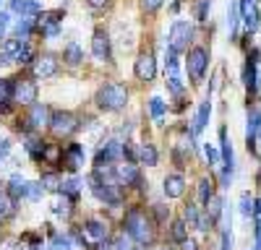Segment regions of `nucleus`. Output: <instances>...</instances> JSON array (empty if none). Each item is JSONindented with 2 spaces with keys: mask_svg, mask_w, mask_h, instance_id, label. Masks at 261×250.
<instances>
[{
  "mask_svg": "<svg viewBox=\"0 0 261 250\" xmlns=\"http://www.w3.org/2000/svg\"><path fill=\"white\" fill-rule=\"evenodd\" d=\"M167 91H170L172 97H180V94H183V81H180L178 76H170V78H167Z\"/></svg>",
  "mask_w": 261,
  "mask_h": 250,
  "instance_id": "nucleus-41",
  "label": "nucleus"
},
{
  "mask_svg": "<svg viewBox=\"0 0 261 250\" xmlns=\"http://www.w3.org/2000/svg\"><path fill=\"white\" fill-rule=\"evenodd\" d=\"M79 185H81V182H79L76 177L63 180V182H60V193L68 198V201H76V198H79Z\"/></svg>",
  "mask_w": 261,
  "mask_h": 250,
  "instance_id": "nucleus-30",
  "label": "nucleus"
},
{
  "mask_svg": "<svg viewBox=\"0 0 261 250\" xmlns=\"http://www.w3.org/2000/svg\"><path fill=\"white\" fill-rule=\"evenodd\" d=\"M212 198H214V182L212 180H201L199 182V203L206 206Z\"/></svg>",
  "mask_w": 261,
  "mask_h": 250,
  "instance_id": "nucleus-33",
  "label": "nucleus"
},
{
  "mask_svg": "<svg viewBox=\"0 0 261 250\" xmlns=\"http://www.w3.org/2000/svg\"><path fill=\"white\" fill-rule=\"evenodd\" d=\"M27 180L21 177V175H13L11 177V182H8V196L16 201V198H27Z\"/></svg>",
  "mask_w": 261,
  "mask_h": 250,
  "instance_id": "nucleus-27",
  "label": "nucleus"
},
{
  "mask_svg": "<svg viewBox=\"0 0 261 250\" xmlns=\"http://www.w3.org/2000/svg\"><path fill=\"white\" fill-rule=\"evenodd\" d=\"M204 159L209 162V167H214L217 162H220V151H217L212 143H204Z\"/></svg>",
  "mask_w": 261,
  "mask_h": 250,
  "instance_id": "nucleus-42",
  "label": "nucleus"
},
{
  "mask_svg": "<svg viewBox=\"0 0 261 250\" xmlns=\"http://www.w3.org/2000/svg\"><path fill=\"white\" fill-rule=\"evenodd\" d=\"M13 211H16V201L8 196V191H3V188H0V219L11 216Z\"/></svg>",
  "mask_w": 261,
  "mask_h": 250,
  "instance_id": "nucleus-29",
  "label": "nucleus"
},
{
  "mask_svg": "<svg viewBox=\"0 0 261 250\" xmlns=\"http://www.w3.org/2000/svg\"><path fill=\"white\" fill-rule=\"evenodd\" d=\"M160 6H162V0H141V8H144L146 13H154Z\"/></svg>",
  "mask_w": 261,
  "mask_h": 250,
  "instance_id": "nucleus-46",
  "label": "nucleus"
},
{
  "mask_svg": "<svg viewBox=\"0 0 261 250\" xmlns=\"http://www.w3.org/2000/svg\"><path fill=\"white\" fill-rule=\"evenodd\" d=\"M8 21H11V16H8L6 11H0V37L8 32Z\"/></svg>",
  "mask_w": 261,
  "mask_h": 250,
  "instance_id": "nucleus-48",
  "label": "nucleus"
},
{
  "mask_svg": "<svg viewBox=\"0 0 261 250\" xmlns=\"http://www.w3.org/2000/svg\"><path fill=\"white\" fill-rule=\"evenodd\" d=\"M68 206H71V201H68V198L58 201V203H55V214H63V216H68V211H71Z\"/></svg>",
  "mask_w": 261,
  "mask_h": 250,
  "instance_id": "nucleus-45",
  "label": "nucleus"
},
{
  "mask_svg": "<svg viewBox=\"0 0 261 250\" xmlns=\"http://www.w3.org/2000/svg\"><path fill=\"white\" fill-rule=\"evenodd\" d=\"M105 240H107V227L99 219H86L84 227L79 229V242L89 250H97L99 245H105Z\"/></svg>",
  "mask_w": 261,
  "mask_h": 250,
  "instance_id": "nucleus-3",
  "label": "nucleus"
},
{
  "mask_svg": "<svg viewBox=\"0 0 261 250\" xmlns=\"http://www.w3.org/2000/svg\"><path fill=\"white\" fill-rule=\"evenodd\" d=\"M123 229H125V235L134 240V242H139V245H149L151 240H154L151 222H149V216L141 211V208H130V211L125 214Z\"/></svg>",
  "mask_w": 261,
  "mask_h": 250,
  "instance_id": "nucleus-1",
  "label": "nucleus"
},
{
  "mask_svg": "<svg viewBox=\"0 0 261 250\" xmlns=\"http://www.w3.org/2000/svg\"><path fill=\"white\" fill-rule=\"evenodd\" d=\"M204 211H206V216H209V219L217 224V219L222 216V198H217V196H214V198L206 203V208H204Z\"/></svg>",
  "mask_w": 261,
  "mask_h": 250,
  "instance_id": "nucleus-34",
  "label": "nucleus"
},
{
  "mask_svg": "<svg viewBox=\"0 0 261 250\" xmlns=\"http://www.w3.org/2000/svg\"><path fill=\"white\" fill-rule=\"evenodd\" d=\"M209 115H212V102L209 97L199 104V112H196V122H193V133H201L206 125H209Z\"/></svg>",
  "mask_w": 261,
  "mask_h": 250,
  "instance_id": "nucleus-23",
  "label": "nucleus"
},
{
  "mask_svg": "<svg viewBox=\"0 0 261 250\" xmlns=\"http://www.w3.org/2000/svg\"><path fill=\"white\" fill-rule=\"evenodd\" d=\"M42 162H47L50 167H58V164L63 162V146L45 143V151H42Z\"/></svg>",
  "mask_w": 261,
  "mask_h": 250,
  "instance_id": "nucleus-26",
  "label": "nucleus"
},
{
  "mask_svg": "<svg viewBox=\"0 0 261 250\" xmlns=\"http://www.w3.org/2000/svg\"><path fill=\"white\" fill-rule=\"evenodd\" d=\"M6 157H8V141L0 143V159H6Z\"/></svg>",
  "mask_w": 261,
  "mask_h": 250,
  "instance_id": "nucleus-51",
  "label": "nucleus"
},
{
  "mask_svg": "<svg viewBox=\"0 0 261 250\" xmlns=\"http://www.w3.org/2000/svg\"><path fill=\"white\" fill-rule=\"evenodd\" d=\"M13 102V81L0 78V115H6Z\"/></svg>",
  "mask_w": 261,
  "mask_h": 250,
  "instance_id": "nucleus-25",
  "label": "nucleus"
},
{
  "mask_svg": "<svg viewBox=\"0 0 261 250\" xmlns=\"http://www.w3.org/2000/svg\"><path fill=\"white\" fill-rule=\"evenodd\" d=\"M79 128H81V125H79V117L73 112H63L60 110V112H53V117H50V131L55 136H60V138L73 136Z\"/></svg>",
  "mask_w": 261,
  "mask_h": 250,
  "instance_id": "nucleus-5",
  "label": "nucleus"
},
{
  "mask_svg": "<svg viewBox=\"0 0 261 250\" xmlns=\"http://www.w3.org/2000/svg\"><path fill=\"white\" fill-rule=\"evenodd\" d=\"M50 117L53 112L47 104H32L24 125H27V131H42V128H50Z\"/></svg>",
  "mask_w": 261,
  "mask_h": 250,
  "instance_id": "nucleus-9",
  "label": "nucleus"
},
{
  "mask_svg": "<svg viewBox=\"0 0 261 250\" xmlns=\"http://www.w3.org/2000/svg\"><path fill=\"white\" fill-rule=\"evenodd\" d=\"M97 104L107 112H120L128 104V89L123 83H105V86L97 91Z\"/></svg>",
  "mask_w": 261,
  "mask_h": 250,
  "instance_id": "nucleus-2",
  "label": "nucleus"
},
{
  "mask_svg": "<svg viewBox=\"0 0 261 250\" xmlns=\"http://www.w3.org/2000/svg\"><path fill=\"white\" fill-rule=\"evenodd\" d=\"M256 66H258V52L253 50L248 55V60H246V68H243V81H246L248 91H256L258 89V71H256Z\"/></svg>",
  "mask_w": 261,
  "mask_h": 250,
  "instance_id": "nucleus-16",
  "label": "nucleus"
},
{
  "mask_svg": "<svg viewBox=\"0 0 261 250\" xmlns=\"http://www.w3.org/2000/svg\"><path fill=\"white\" fill-rule=\"evenodd\" d=\"M162 250H170V247H162Z\"/></svg>",
  "mask_w": 261,
  "mask_h": 250,
  "instance_id": "nucleus-57",
  "label": "nucleus"
},
{
  "mask_svg": "<svg viewBox=\"0 0 261 250\" xmlns=\"http://www.w3.org/2000/svg\"><path fill=\"white\" fill-rule=\"evenodd\" d=\"M165 66H167V73H170V76H178V68H180L178 52H172L170 47H167V52H165Z\"/></svg>",
  "mask_w": 261,
  "mask_h": 250,
  "instance_id": "nucleus-36",
  "label": "nucleus"
},
{
  "mask_svg": "<svg viewBox=\"0 0 261 250\" xmlns=\"http://www.w3.org/2000/svg\"><path fill=\"white\" fill-rule=\"evenodd\" d=\"M92 193L107 206H120V201H123L118 182H97V180H92Z\"/></svg>",
  "mask_w": 261,
  "mask_h": 250,
  "instance_id": "nucleus-11",
  "label": "nucleus"
},
{
  "mask_svg": "<svg viewBox=\"0 0 261 250\" xmlns=\"http://www.w3.org/2000/svg\"><path fill=\"white\" fill-rule=\"evenodd\" d=\"M220 141H222V162H225V167H222V182L230 185V180L235 175V157H232V143L227 141V131L225 128L220 131Z\"/></svg>",
  "mask_w": 261,
  "mask_h": 250,
  "instance_id": "nucleus-12",
  "label": "nucleus"
},
{
  "mask_svg": "<svg viewBox=\"0 0 261 250\" xmlns=\"http://www.w3.org/2000/svg\"><path fill=\"white\" fill-rule=\"evenodd\" d=\"M149 112H151V117H154V120H162V115H165V102H162L160 97H151V99H149Z\"/></svg>",
  "mask_w": 261,
  "mask_h": 250,
  "instance_id": "nucleus-38",
  "label": "nucleus"
},
{
  "mask_svg": "<svg viewBox=\"0 0 261 250\" xmlns=\"http://www.w3.org/2000/svg\"><path fill=\"white\" fill-rule=\"evenodd\" d=\"M115 250H123V240H118V242H115Z\"/></svg>",
  "mask_w": 261,
  "mask_h": 250,
  "instance_id": "nucleus-55",
  "label": "nucleus"
},
{
  "mask_svg": "<svg viewBox=\"0 0 261 250\" xmlns=\"http://www.w3.org/2000/svg\"><path fill=\"white\" fill-rule=\"evenodd\" d=\"M256 216H261V201H256Z\"/></svg>",
  "mask_w": 261,
  "mask_h": 250,
  "instance_id": "nucleus-54",
  "label": "nucleus"
},
{
  "mask_svg": "<svg viewBox=\"0 0 261 250\" xmlns=\"http://www.w3.org/2000/svg\"><path fill=\"white\" fill-rule=\"evenodd\" d=\"M238 11H241V18H243V24L248 26V32H256V26H258L256 0H241V6H238Z\"/></svg>",
  "mask_w": 261,
  "mask_h": 250,
  "instance_id": "nucleus-18",
  "label": "nucleus"
},
{
  "mask_svg": "<svg viewBox=\"0 0 261 250\" xmlns=\"http://www.w3.org/2000/svg\"><path fill=\"white\" fill-rule=\"evenodd\" d=\"M191 39H193V26L188 24V21H172V26H170V50L180 55L188 47Z\"/></svg>",
  "mask_w": 261,
  "mask_h": 250,
  "instance_id": "nucleus-6",
  "label": "nucleus"
},
{
  "mask_svg": "<svg viewBox=\"0 0 261 250\" xmlns=\"http://www.w3.org/2000/svg\"><path fill=\"white\" fill-rule=\"evenodd\" d=\"M92 52L97 60H110V37H107V32H94L92 37Z\"/></svg>",
  "mask_w": 261,
  "mask_h": 250,
  "instance_id": "nucleus-17",
  "label": "nucleus"
},
{
  "mask_svg": "<svg viewBox=\"0 0 261 250\" xmlns=\"http://www.w3.org/2000/svg\"><path fill=\"white\" fill-rule=\"evenodd\" d=\"M118 157H123V146L118 141H107V143H102V149L97 151V164H113Z\"/></svg>",
  "mask_w": 261,
  "mask_h": 250,
  "instance_id": "nucleus-20",
  "label": "nucleus"
},
{
  "mask_svg": "<svg viewBox=\"0 0 261 250\" xmlns=\"http://www.w3.org/2000/svg\"><path fill=\"white\" fill-rule=\"evenodd\" d=\"M170 235H172V240H175V242H183V240L188 237V229H186V222H183V219H178V222H172V229H170Z\"/></svg>",
  "mask_w": 261,
  "mask_h": 250,
  "instance_id": "nucleus-37",
  "label": "nucleus"
},
{
  "mask_svg": "<svg viewBox=\"0 0 261 250\" xmlns=\"http://www.w3.org/2000/svg\"><path fill=\"white\" fill-rule=\"evenodd\" d=\"M199 216H201L199 206L188 203V206H186V211H183V222H188V224H196V222H199Z\"/></svg>",
  "mask_w": 261,
  "mask_h": 250,
  "instance_id": "nucleus-40",
  "label": "nucleus"
},
{
  "mask_svg": "<svg viewBox=\"0 0 261 250\" xmlns=\"http://www.w3.org/2000/svg\"><path fill=\"white\" fill-rule=\"evenodd\" d=\"M157 149L151 143H146V146H139V162L141 164H146V167H154L157 164Z\"/></svg>",
  "mask_w": 261,
  "mask_h": 250,
  "instance_id": "nucleus-28",
  "label": "nucleus"
},
{
  "mask_svg": "<svg viewBox=\"0 0 261 250\" xmlns=\"http://www.w3.org/2000/svg\"><path fill=\"white\" fill-rule=\"evenodd\" d=\"M3 57L8 63H24V66H32V60H34V52L29 47V42L27 39H6L3 42Z\"/></svg>",
  "mask_w": 261,
  "mask_h": 250,
  "instance_id": "nucleus-4",
  "label": "nucleus"
},
{
  "mask_svg": "<svg viewBox=\"0 0 261 250\" xmlns=\"http://www.w3.org/2000/svg\"><path fill=\"white\" fill-rule=\"evenodd\" d=\"M13 102L21 104V107H32V104H37V83L32 78L13 81Z\"/></svg>",
  "mask_w": 261,
  "mask_h": 250,
  "instance_id": "nucleus-8",
  "label": "nucleus"
},
{
  "mask_svg": "<svg viewBox=\"0 0 261 250\" xmlns=\"http://www.w3.org/2000/svg\"><path fill=\"white\" fill-rule=\"evenodd\" d=\"M58 68H60V63H58V55H53V52H45V55H39V57L32 60L34 78H50V76L58 73Z\"/></svg>",
  "mask_w": 261,
  "mask_h": 250,
  "instance_id": "nucleus-10",
  "label": "nucleus"
},
{
  "mask_svg": "<svg viewBox=\"0 0 261 250\" xmlns=\"http://www.w3.org/2000/svg\"><path fill=\"white\" fill-rule=\"evenodd\" d=\"M241 214L243 216H256V201L248 193H243V198H241Z\"/></svg>",
  "mask_w": 261,
  "mask_h": 250,
  "instance_id": "nucleus-39",
  "label": "nucleus"
},
{
  "mask_svg": "<svg viewBox=\"0 0 261 250\" xmlns=\"http://www.w3.org/2000/svg\"><path fill=\"white\" fill-rule=\"evenodd\" d=\"M186 193V177L183 175H167L165 177V196L167 198H180Z\"/></svg>",
  "mask_w": 261,
  "mask_h": 250,
  "instance_id": "nucleus-22",
  "label": "nucleus"
},
{
  "mask_svg": "<svg viewBox=\"0 0 261 250\" xmlns=\"http://www.w3.org/2000/svg\"><path fill=\"white\" fill-rule=\"evenodd\" d=\"M60 175L58 172H47V175H42L39 185H42V191H60Z\"/></svg>",
  "mask_w": 261,
  "mask_h": 250,
  "instance_id": "nucleus-32",
  "label": "nucleus"
},
{
  "mask_svg": "<svg viewBox=\"0 0 261 250\" xmlns=\"http://www.w3.org/2000/svg\"><path fill=\"white\" fill-rule=\"evenodd\" d=\"M206 66H209V52L206 47H191L188 52V73H191V81L199 83L206 73Z\"/></svg>",
  "mask_w": 261,
  "mask_h": 250,
  "instance_id": "nucleus-7",
  "label": "nucleus"
},
{
  "mask_svg": "<svg viewBox=\"0 0 261 250\" xmlns=\"http://www.w3.org/2000/svg\"><path fill=\"white\" fill-rule=\"evenodd\" d=\"M256 143H261V117H258V125H256Z\"/></svg>",
  "mask_w": 261,
  "mask_h": 250,
  "instance_id": "nucleus-53",
  "label": "nucleus"
},
{
  "mask_svg": "<svg viewBox=\"0 0 261 250\" xmlns=\"http://www.w3.org/2000/svg\"><path fill=\"white\" fill-rule=\"evenodd\" d=\"M13 32H16V39H27V37L34 32V21H32V18H21V21H16Z\"/></svg>",
  "mask_w": 261,
  "mask_h": 250,
  "instance_id": "nucleus-31",
  "label": "nucleus"
},
{
  "mask_svg": "<svg viewBox=\"0 0 261 250\" xmlns=\"http://www.w3.org/2000/svg\"><path fill=\"white\" fill-rule=\"evenodd\" d=\"M209 8H212V0H199V6H196V18L201 21H206V13H209Z\"/></svg>",
  "mask_w": 261,
  "mask_h": 250,
  "instance_id": "nucleus-44",
  "label": "nucleus"
},
{
  "mask_svg": "<svg viewBox=\"0 0 261 250\" xmlns=\"http://www.w3.org/2000/svg\"><path fill=\"white\" fill-rule=\"evenodd\" d=\"M86 6L94 8V11H105L107 6H110V0H86Z\"/></svg>",
  "mask_w": 261,
  "mask_h": 250,
  "instance_id": "nucleus-47",
  "label": "nucleus"
},
{
  "mask_svg": "<svg viewBox=\"0 0 261 250\" xmlns=\"http://www.w3.org/2000/svg\"><path fill=\"white\" fill-rule=\"evenodd\" d=\"M222 250H232V237H230V229L222 232Z\"/></svg>",
  "mask_w": 261,
  "mask_h": 250,
  "instance_id": "nucleus-50",
  "label": "nucleus"
},
{
  "mask_svg": "<svg viewBox=\"0 0 261 250\" xmlns=\"http://www.w3.org/2000/svg\"><path fill=\"white\" fill-rule=\"evenodd\" d=\"M11 11L21 13L24 18H32L42 13V3L39 0H11Z\"/></svg>",
  "mask_w": 261,
  "mask_h": 250,
  "instance_id": "nucleus-21",
  "label": "nucleus"
},
{
  "mask_svg": "<svg viewBox=\"0 0 261 250\" xmlns=\"http://www.w3.org/2000/svg\"><path fill=\"white\" fill-rule=\"evenodd\" d=\"M63 164L68 172H79V167H84V146L81 143H71L63 151Z\"/></svg>",
  "mask_w": 261,
  "mask_h": 250,
  "instance_id": "nucleus-15",
  "label": "nucleus"
},
{
  "mask_svg": "<svg viewBox=\"0 0 261 250\" xmlns=\"http://www.w3.org/2000/svg\"><path fill=\"white\" fill-rule=\"evenodd\" d=\"M180 245V250H199V242H196L193 237H186L183 242H178Z\"/></svg>",
  "mask_w": 261,
  "mask_h": 250,
  "instance_id": "nucleus-49",
  "label": "nucleus"
},
{
  "mask_svg": "<svg viewBox=\"0 0 261 250\" xmlns=\"http://www.w3.org/2000/svg\"><path fill=\"white\" fill-rule=\"evenodd\" d=\"M136 78L139 81H151L157 76V60H154V55L151 52H141L139 57H136Z\"/></svg>",
  "mask_w": 261,
  "mask_h": 250,
  "instance_id": "nucleus-14",
  "label": "nucleus"
},
{
  "mask_svg": "<svg viewBox=\"0 0 261 250\" xmlns=\"http://www.w3.org/2000/svg\"><path fill=\"white\" fill-rule=\"evenodd\" d=\"M42 193H45V191H42L39 182H29V185H27V198H29V201H39Z\"/></svg>",
  "mask_w": 261,
  "mask_h": 250,
  "instance_id": "nucleus-43",
  "label": "nucleus"
},
{
  "mask_svg": "<svg viewBox=\"0 0 261 250\" xmlns=\"http://www.w3.org/2000/svg\"><path fill=\"white\" fill-rule=\"evenodd\" d=\"M115 182L120 185H136L139 182V167L134 162H125L123 167H115Z\"/></svg>",
  "mask_w": 261,
  "mask_h": 250,
  "instance_id": "nucleus-19",
  "label": "nucleus"
},
{
  "mask_svg": "<svg viewBox=\"0 0 261 250\" xmlns=\"http://www.w3.org/2000/svg\"><path fill=\"white\" fill-rule=\"evenodd\" d=\"M154 214H157L160 222H165V206H154Z\"/></svg>",
  "mask_w": 261,
  "mask_h": 250,
  "instance_id": "nucleus-52",
  "label": "nucleus"
},
{
  "mask_svg": "<svg viewBox=\"0 0 261 250\" xmlns=\"http://www.w3.org/2000/svg\"><path fill=\"white\" fill-rule=\"evenodd\" d=\"M73 247V237L71 235H55L50 242V250H71Z\"/></svg>",
  "mask_w": 261,
  "mask_h": 250,
  "instance_id": "nucleus-35",
  "label": "nucleus"
},
{
  "mask_svg": "<svg viewBox=\"0 0 261 250\" xmlns=\"http://www.w3.org/2000/svg\"><path fill=\"white\" fill-rule=\"evenodd\" d=\"M63 63H68L71 68H76V66H81V63H84V50L76 45V42H68V45H65V50H63Z\"/></svg>",
  "mask_w": 261,
  "mask_h": 250,
  "instance_id": "nucleus-24",
  "label": "nucleus"
},
{
  "mask_svg": "<svg viewBox=\"0 0 261 250\" xmlns=\"http://www.w3.org/2000/svg\"><path fill=\"white\" fill-rule=\"evenodd\" d=\"M60 18H63L60 11H42L37 16V26L42 29V34H45V37H55L60 32Z\"/></svg>",
  "mask_w": 261,
  "mask_h": 250,
  "instance_id": "nucleus-13",
  "label": "nucleus"
},
{
  "mask_svg": "<svg viewBox=\"0 0 261 250\" xmlns=\"http://www.w3.org/2000/svg\"><path fill=\"white\" fill-rule=\"evenodd\" d=\"M256 250H261V240H258V247H256Z\"/></svg>",
  "mask_w": 261,
  "mask_h": 250,
  "instance_id": "nucleus-56",
  "label": "nucleus"
}]
</instances>
